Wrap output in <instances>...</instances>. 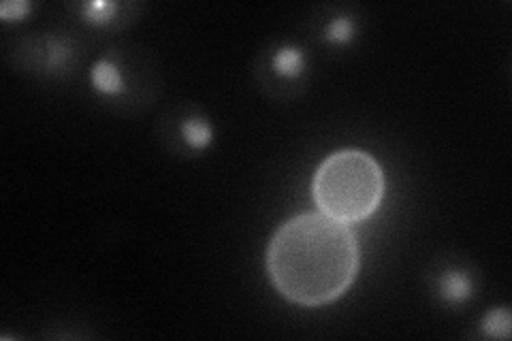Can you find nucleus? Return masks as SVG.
Listing matches in <instances>:
<instances>
[{"label":"nucleus","instance_id":"nucleus-4","mask_svg":"<svg viewBox=\"0 0 512 341\" xmlns=\"http://www.w3.org/2000/svg\"><path fill=\"white\" fill-rule=\"evenodd\" d=\"M79 62L77 41L69 35L26 37L18 45V67L47 77L69 75Z\"/></svg>","mask_w":512,"mask_h":341},{"label":"nucleus","instance_id":"nucleus-2","mask_svg":"<svg viewBox=\"0 0 512 341\" xmlns=\"http://www.w3.org/2000/svg\"><path fill=\"white\" fill-rule=\"evenodd\" d=\"M312 192L320 214L342 224H357L378 211L384 197V173L372 154L340 150L318 167Z\"/></svg>","mask_w":512,"mask_h":341},{"label":"nucleus","instance_id":"nucleus-5","mask_svg":"<svg viewBox=\"0 0 512 341\" xmlns=\"http://www.w3.org/2000/svg\"><path fill=\"white\" fill-rule=\"evenodd\" d=\"M160 139L173 154L199 156L212 148L214 126L199 107L180 105L160 122Z\"/></svg>","mask_w":512,"mask_h":341},{"label":"nucleus","instance_id":"nucleus-10","mask_svg":"<svg viewBox=\"0 0 512 341\" xmlns=\"http://www.w3.org/2000/svg\"><path fill=\"white\" fill-rule=\"evenodd\" d=\"M510 312L508 307H493L489 310L483 320H480V331H483L485 337L491 339H508L510 337Z\"/></svg>","mask_w":512,"mask_h":341},{"label":"nucleus","instance_id":"nucleus-3","mask_svg":"<svg viewBox=\"0 0 512 341\" xmlns=\"http://www.w3.org/2000/svg\"><path fill=\"white\" fill-rule=\"evenodd\" d=\"M310 75V56L297 41H271L256 58V81L278 101L295 99L306 90Z\"/></svg>","mask_w":512,"mask_h":341},{"label":"nucleus","instance_id":"nucleus-9","mask_svg":"<svg viewBox=\"0 0 512 341\" xmlns=\"http://www.w3.org/2000/svg\"><path fill=\"white\" fill-rule=\"evenodd\" d=\"M357 32H359L357 13H350L346 9L327 13L325 20L318 26V37L333 47L350 45L357 39Z\"/></svg>","mask_w":512,"mask_h":341},{"label":"nucleus","instance_id":"nucleus-7","mask_svg":"<svg viewBox=\"0 0 512 341\" xmlns=\"http://www.w3.org/2000/svg\"><path fill=\"white\" fill-rule=\"evenodd\" d=\"M431 284H434V292L440 303L448 307L466 305L476 292L474 273L459 263H444L434 273Z\"/></svg>","mask_w":512,"mask_h":341},{"label":"nucleus","instance_id":"nucleus-6","mask_svg":"<svg viewBox=\"0 0 512 341\" xmlns=\"http://www.w3.org/2000/svg\"><path fill=\"white\" fill-rule=\"evenodd\" d=\"M131 58L120 50H111L103 58L96 60L90 69L92 90L109 103H137L139 92L133 86L135 75L128 71Z\"/></svg>","mask_w":512,"mask_h":341},{"label":"nucleus","instance_id":"nucleus-1","mask_svg":"<svg viewBox=\"0 0 512 341\" xmlns=\"http://www.w3.org/2000/svg\"><path fill=\"white\" fill-rule=\"evenodd\" d=\"M361 265L359 243L348 229L325 214L286 220L267 248V271L280 295L303 307L340 299Z\"/></svg>","mask_w":512,"mask_h":341},{"label":"nucleus","instance_id":"nucleus-11","mask_svg":"<svg viewBox=\"0 0 512 341\" xmlns=\"http://www.w3.org/2000/svg\"><path fill=\"white\" fill-rule=\"evenodd\" d=\"M30 11H32V5L26 3V0H9V3L0 5V20L22 22L24 18H28Z\"/></svg>","mask_w":512,"mask_h":341},{"label":"nucleus","instance_id":"nucleus-8","mask_svg":"<svg viewBox=\"0 0 512 341\" xmlns=\"http://www.w3.org/2000/svg\"><path fill=\"white\" fill-rule=\"evenodd\" d=\"M77 18L94 28H122L126 22L135 20L139 11L133 3H109V0H92V3H79L73 7Z\"/></svg>","mask_w":512,"mask_h":341}]
</instances>
